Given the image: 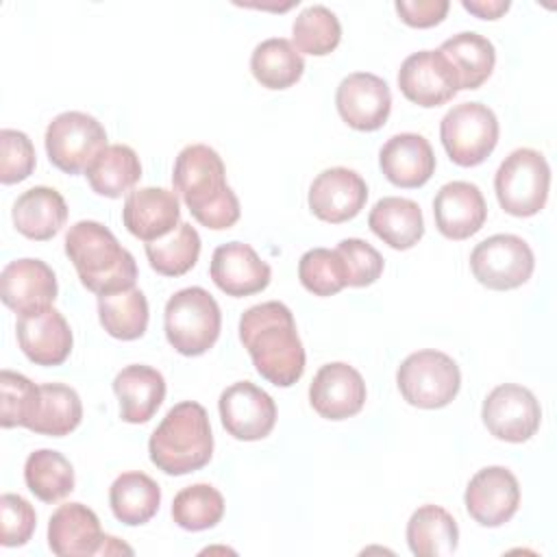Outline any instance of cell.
Listing matches in <instances>:
<instances>
[{
    "label": "cell",
    "mask_w": 557,
    "mask_h": 557,
    "mask_svg": "<svg viewBox=\"0 0 557 557\" xmlns=\"http://www.w3.org/2000/svg\"><path fill=\"white\" fill-rule=\"evenodd\" d=\"M239 339L255 370L276 387L294 385L305 372V348L287 305L268 300L239 318Z\"/></svg>",
    "instance_id": "cell-1"
},
{
    "label": "cell",
    "mask_w": 557,
    "mask_h": 557,
    "mask_svg": "<svg viewBox=\"0 0 557 557\" xmlns=\"http://www.w3.org/2000/svg\"><path fill=\"white\" fill-rule=\"evenodd\" d=\"M172 183L174 191L202 226L224 231L239 220V200L226 185L222 157L211 146H185L174 161Z\"/></svg>",
    "instance_id": "cell-2"
},
{
    "label": "cell",
    "mask_w": 557,
    "mask_h": 557,
    "mask_svg": "<svg viewBox=\"0 0 557 557\" xmlns=\"http://www.w3.org/2000/svg\"><path fill=\"white\" fill-rule=\"evenodd\" d=\"M65 255L81 283L98 296L135 287L137 263L133 255L96 220H81L70 226L65 235Z\"/></svg>",
    "instance_id": "cell-3"
},
{
    "label": "cell",
    "mask_w": 557,
    "mask_h": 557,
    "mask_svg": "<svg viewBox=\"0 0 557 557\" xmlns=\"http://www.w3.org/2000/svg\"><path fill=\"white\" fill-rule=\"evenodd\" d=\"M150 461L165 474L181 476L205 468L213 455L209 416L200 403L174 405L148 440Z\"/></svg>",
    "instance_id": "cell-4"
},
{
    "label": "cell",
    "mask_w": 557,
    "mask_h": 557,
    "mask_svg": "<svg viewBox=\"0 0 557 557\" xmlns=\"http://www.w3.org/2000/svg\"><path fill=\"white\" fill-rule=\"evenodd\" d=\"M163 326L176 352L198 357L218 342L222 313L215 298L205 287H185L165 302Z\"/></svg>",
    "instance_id": "cell-5"
},
{
    "label": "cell",
    "mask_w": 557,
    "mask_h": 557,
    "mask_svg": "<svg viewBox=\"0 0 557 557\" xmlns=\"http://www.w3.org/2000/svg\"><path fill=\"white\" fill-rule=\"evenodd\" d=\"M550 187V168L542 152L518 148L505 157L494 176L498 205L516 218H529L544 209Z\"/></svg>",
    "instance_id": "cell-6"
},
{
    "label": "cell",
    "mask_w": 557,
    "mask_h": 557,
    "mask_svg": "<svg viewBox=\"0 0 557 557\" xmlns=\"http://www.w3.org/2000/svg\"><path fill=\"white\" fill-rule=\"evenodd\" d=\"M403 398L420 409H442L457 396L461 372L453 357L440 350L411 352L396 372Z\"/></svg>",
    "instance_id": "cell-7"
},
{
    "label": "cell",
    "mask_w": 557,
    "mask_h": 557,
    "mask_svg": "<svg viewBox=\"0 0 557 557\" xmlns=\"http://www.w3.org/2000/svg\"><path fill=\"white\" fill-rule=\"evenodd\" d=\"M440 139L453 163L472 168L483 163L496 148L498 120L481 102H461L442 117Z\"/></svg>",
    "instance_id": "cell-8"
},
{
    "label": "cell",
    "mask_w": 557,
    "mask_h": 557,
    "mask_svg": "<svg viewBox=\"0 0 557 557\" xmlns=\"http://www.w3.org/2000/svg\"><path fill=\"white\" fill-rule=\"evenodd\" d=\"M44 141L54 168L65 174H78L107 148V131L89 113L63 111L48 124Z\"/></svg>",
    "instance_id": "cell-9"
},
{
    "label": "cell",
    "mask_w": 557,
    "mask_h": 557,
    "mask_svg": "<svg viewBox=\"0 0 557 557\" xmlns=\"http://www.w3.org/2000/svg\"><path fill=\"white\" fill-rule=\"evenodd\" d=\"M533 268L531 246L511 233H498L479 242L470 255V270L487 289H516L531 278Z\"/></svg>",
    "instance_id": "cell-10"
},
{
    "label": "cell",
    "mask_w": 557,
    "mask_h": 557,
    "mask_svg": "<svg viewBox=\"0 0 557 557\" xmlns=\"http://www.w3.org/2000/svg\"><path fill=\"white\" fill-rule=\"evenodd\" d=\"M481 418L496 440L520 444L537 433L542 409L531 389L516 383H503L485 396Z\"/></svg>",
    "instance_id": "cell-11"
},
{
    "label": "cell",
    "mask_w": 557,
    "mask_h": 557,
    "mask_svg": "<svg viewBox=\"0 0 557 557\" xmlns=\"http://www.w3.org/2000/svg\"><path fill=\"white\" fill-rule=\"evenodd\" d=\"M218 409L226 433L242 442L268 437L276 422V405L272 396L250 381L228 385L220 394Z\"/></svg>",
    "instance_id": "cell-12"
},
{
    "label": "cell",
    "mask_w": 557,
    "mask_h": 557,
    "mask_svg": "<svg viewBox=\"0 0 557 557\" xmlns=\"http://www.w3.org/2000/svg\"><path fill=\"white\" fill-rule=\"evenodd\" d=\"M463 503L470 518L481 527H500L518 511V479L505 466H487L468 481Z\"/></svg>",
    "instance_id": "cell-13"
},
{
    "label": "cell",
    "mask_w": 557,
    "mask_h": 557,
    "mask_svg": "<svg viewBox=\"0 0 557 557\" xmlns=\"http://www.w3.org/2000/svg\"><path fill=\"white\" fill-rule=\"evenodd\" d=\"M335 104L342 120L355 131H379L392 111L387 83L370 72H352L337 85Z\"/></svg>",
    "instance_id": "cell-14"
},
{
    "label": "cell",
    "mask_w": 557,
    "mask_h": 557,
    "mask_svg": "<svg viewBox=\"0 0 557 557\" xmlns=\"http://www.w3.org/2000/svg\"><path fill=\"white\" fill-rule=\"evenodd\" d=\"M307 200L318 220L342 224L363 209L368 200V185L355 170L329 168L313 178Z\"/></svg>",
    "instance_id": "cell-15"
},
{
    "label": "cell",
    "mask_w": 557,
    "mask_h": 557,
    "mask_svg": "<svg viewBox=\"0 0 557 557\" xmlns=\"http://www.w3.org/2000/svg\"><path fill=\"white\" fill-rule=\"evenodd\" d=\"M309 403L326 420H346L359 413L366 403L363 376L344 361L326 363L309 385Z\"/></svg>",
    "instance_id": "cell-16"
},
{
    "label": "cell",
    "mask_w": 557,
    "mask_h": 557,
    "mask_svg": "<svg viewBox=\"0 0 557 557\" xmlns=\"http://www.w3.org/2000/svg\"><path fill=\"white\" fill-rule=\"evenodd\" d=\"M398 87L403 96L418 107H440L459 91L450 65L437 50H420L409 54L398 70Z\"/></svg>",
    "instance_id": "cell-17"
},
{
    "label": "cell",
    "mask_w": 557,
    "mask_h": 557,
    "mask_svg": "<svg viewBox=\"0 0 557 557\" xmlns=\"http://www.w3.org/2000/svg\"><path fill=\"white\" fill-rule=\"evenodd\" d=\"M0 296L20 315L41 311L57 298V276L41 259H15L0 274Z\"/></svg>",
    "instance_id": "cell-18"
},
{
    "label": "cell",
    "mask_w": 557,
    "mask_h": 557,
    "mask_svg": "<svg viewBox=\"0 0 557 557\" xmlns=\"http://www.w3.org/2000/svg\"><path fill=\"white\" fill-rule=\"evenodd\" d=\"M211 278L226 296H252L263 292L272 278L270 265L255 252L250 244L228 242L213 250Z\"/></svg>",
    "instance_id": "cell-19"
},
{
    "label": "cell",
    "mask_w": 557,
    "mask_h": 557,
    "mask_svg": "<svg viewBox=\"0 0 557 557\" xmlns=\"http://www.w3.org/2000/svg\"><path fill=\"white\" fill-rule=\"evenodd\" d=\"M17 344L37 366H61L72 352V331L54 307L17 318Z\"/></svg>",
    "instance_id": "cell-20"
},
{
    "label": "cell",
    "mask_w": 557,
    "mask_h": 557,
    "mask_svg": "<svg viewBox=\"0 0 557 557\" xmlns=\"http://www.w3.org/2000/svg\"><path fill=\"white\" fill-rule=\"evenodd\" d=\"M433 218L444 237L459 242L481 231L487 218V205L474 183L450 181L435 194Z\"/></svg>",
    "instance_id": "cell-21"
},
{
    "label": "cell",
    "mask_w": 557,
    "mask_h": 557,
    "mask_svg": "<svg viewBox=\"0 0 557 557\" xmlns=\"http://www.w3.org/2000/svg\"><path fill=\"white\" fill-rule=\"evenodd\" d=\"M178 220L181 205L176 191L165 187H141L124 200L122 222L133 237L146 244L172 233L181 224Z\"/></svg>",
    "instance_id": "cell-22"
},
{
    "label": "cell",
    "mask_w": 557,
    "mask_h": 557,
    "mask_svg": "<svg viewBox=\"0 0 557 557\" xmlns=\"http://www.w3.org/2000/svg\"><path fill=\"white\" fill-rule=\"evenodd\" d=\"M104 535L98 516L83 503L57 507L48 522V546L59 557L100 555Z\"/></svg>",
    "instance_id": "cell-23"
},
{
    "label": "cell",
    "mask_w": 557,
    "mask_h": 557,
    "mask_svg": "<svg viewBox=\"0 0 557 557\" xmlns=\"http://www.w3.org/2000/svg\"><path fill=\"white\" fill-rule=\"evenodd\" d=\"M379 165L392 185L413 189L422 187L433 176L435 154L422 135L400 133L383 144Z\"/></svg>",
    "instance_id": "cell-24"
},
{
    "label": "cell",
    "mask_w": 557,
    "mask_h": 557,
    "mask_svg": "<svg viewBox=\"0 0 557 557\" xmlns=\"http://www.w3.org/2000/svg\"><path fill=\"white\" fill-rule=\"evenodd\" d=\"M120 400V418L128 424L148 422L165 398V379L159 370L141 363L122 368L113 379Z\"/></svg>",
    "instance_id": "cell-25"
},
{
    "label": "cell",
    "mask_w": 557,
    "mask_h": 557,
    "mask_svg": "<svg viewBox=\"0 0 557 557\" xmlns=\"http://www.w3.org/2000/svg\"><path fill=\"white\" fill-rule=\"evenodd\" d=\"M11 218L17 233L35 242H46L63 228L67 220V205L57 189L37 185L17 196Z\"/></svg>",
    "instance_id": "cell-26"
},
{
    "label": "cell",
    "mask_w": 557,
    "mask_h": 557,
    "mask_svg": "<svg viewBox=\"0 0 557 557\" xmlns=\"http://www.w3.org/2000/svg\"><path fill=\"white\" fill-rule=\"evenodd\" d=\"M437 52L450 65L459 89L481 87L490 78L496 63L494 44L474 30L453 35L437 48Z\"/></svg>",
    "instance_id": "cell-27"
},
{
    "label": "cell",
    "mask_w": 557,
    "mask_h": 557,
    "mask_svg": "<svg viewBox=\"0 0 557 557\" xmlns=\"http://www.w3.org/2000/svg\"><path fill=\"white\" fill-rule=\"evenodd\" d=\"M368 226L394 250H409L424 235V218L418 202L400 196L381 198L370 209Z\"/></svg>",
    "instance_id": "cell-28"
},
{
    "label": "cell",
    "mask_w": 557,
    "mask_h": 557,
    "mask_svg": "<svg viewBox=\"0 0 557 557\" xmlns=\"http://www.w3.org/2000/svg\"><path fill=\"white\" fill-rule=\"evenodd\" d=\"M407 542L418 557H446L457 550L459 529L444 507L422 505L407 522Z\"/></svg>",
    "instance_id": "cell-29"
},
{
    "label": "cell",
    "mask_w": 557,
    "mask_h": 557,
    "mask_svg": "<svg viewBox=\"0 0 557 557\" xmlns=\"http://www.w3.org/2000/svg\"><path fill=\"white\" fill-rule=\"evenodd\" d=\"M113 516L128 524H146L161 505V487L144 472H122L109 487Z\"/></svg>",
    "instance_id": "cell-30"
},
{
    "label": "cell",
    "mask_w": 557,
    "mask_h": 557,
    "mask_svg": "<svg viewBox=\"0 0 557 557\" xmlns=\"http://www.w3.org/2000/svg\"><path fill=\"white\" fill-rule=\"evenodd\" d=\"M91 189L98 196L120 198L141 178V163L131 146H107L85 170Z\"/></svg>",
    "instance_id": "cell-31"
},
{
    "label": "cell",
    "mask_w": 557,
    "mask_h": 557,
    "mask_svg": "<svg viewBox=\"0 0 557 557\" xmlns=\"http://www.w3.org/2000/svg\"><path fill=\"white\" fill-rule=\"evenodd\" d=\"M252 76L268 89H287L300 81L305 59L289 39L270 37L255 46L250 57Z\"/></svg>",
    "instance_id": "cell-32"
},
{
    "label": "cell",
    "mask_w": 557,
    "mask_h": 557,
    "mask_svg": "<svg viewBox=\"0 0 557 557\" xmlns=\"http://www.w3.org/2000/svg\"><path fill=\"white\" fill-rule=\"evenodd\" d=\"M98 315L111 337L131 342L148 329V300L137 287L102 294L98 296Z\"/></svg>",
    "instance_id": "cell-33"
},
{
    "label": "cell",
    "mask_w": 557,
    "mask_h": 557,
    "mask_svg": "<svg viewBox=\"0 0 557 557\" xmlns=\"http://www.w3.org/2000/svg\"><path fill=\"white\" fill-rule=\"evenodd\" d=\"M39 407L28 431L50 437L70 435L83 418V403L70 385L63 383H44L39 385Z\"/></svg>",
    "instance_id": "cell-34"
},
{
    "label": "cell",
    "mask_w": 557,
    "mask_h": 557,
    "mask_svg": "<svg viewBox=\"0 0 557 557\" xmlns=\"http://www.w3.org/2000/svg\"><path fill=\"white\" fill-rule=\"evenodd\" d=\"M24 481L39 500L57 503L74 490V468L59 450L39 448L26 457Z\"/></svg>",
    "instance_id": "cell-35"
},
{
    "label": "cell",
    "mask_w": 557,
    "mask_h": 557,
    "mask_svg": "<svg viewBox=\"0 0 557 557\" xmlns=\"http://www.w3.org/2000/svg\"><path fill=\"white\" fill-rule=\"evenodd\" d=\"M146 257L157 274L181 276L189 272L200 257V235L191 224L181 222L165 237L148 242Z\"/></svg>",
    "instance_id": "cell-36"
},
{
    "label": "cell",
    "mask_w": 557,
    "mask_h": 557,
    "mask_svg": "<svg viewBox=\"0 0 557 557\" xmlns=\"http://www.w3.org/2000/svg\"><path fill=\"white\" fill-rule=\"evenodd\" d=\"M292 39L296 50L313 57H324L337 48L342 39V24L337 15L324 4H311L296 15L292 26Z\"/></svg>",
    "instance_id": "cell-37"
},
{
    "label": "cell",
    "mask_w": 557,
    "mask_h": 557,
    "mask_svg": "<svg viewBox=\"0 0 557 557\" xmlns=\"http://www.w3.org/2000/svg\"><path fill=\"white\" fill-rule=\"evenodd\" d=\"M224 516V498L209 483L183 487L172 500V518L185 531H205L215 527Z\"/></svg>",
    "instance_id": "cell-38"
},
{
    "label": "cell",
    "mask_w": 557,
    "mask_h": 557,
    "mask_svg": "<svg viewBox=\"0 0 557 557\" xmlns=\"http://www.w3.org/2000/svg\"><path fill=\"white\" fill-rule=\"evenodd\" d=\"M0 394H2V409H0V424L4 429L11 426H30L37 407H39V385H35L28 376L2 370L0 372Z\"/></svg>",
    "instance_id": "cell-39"
},
{
    "label": "cell",
    "mask_w": 557,
    "mask_h": 557,
    "mask_svg": "<svg viewBox=\"0 0 557 557\" xmlns=\"http://www.w3.org/2000/svg\"><path fill=\"white\" fill-rule=\"evenodd\" d=\"M302 287L315 296H333L346 287V268L337 250L311 248L298 261Z\"/></svg>",
    "instance_id": "cell-40"
},
{
    "label": "cell",
    "mask_w": 557,
    "mask_h": 557,
    "mask_svg": "<svg viewBox=\"0 0 557 557\" xmlns=\"http://www.w3.org/2000/svg\"><path fill=\"white\" fill-rule=\"evenodd\" d=\"M37 154L26 133L2 128L0 131V181L4 185L28 178L35 170Z\"/></svg>",
    "instance_id": "cell-41"
},
{
    "label": "cell",
    "mask_w": 557,
    "mask_h": 557,
    "mask_svg": "<svg viewBox=\"0 0 557 557\" xmlns=\"http://www.w3.org/2000/svg\"><path fill=\"white\" fill-rule=\"evenodd\" d=\"M335 250L339 252L346 268V285L366 287L372 285L383 274V257L368 242L348 237L342 239Z\"/></svg>",
    "instance_id": "cell-42"
},
{
    "label": "cell",
    "mask_w": 557,
    "mask_h": 557,
    "mask_svg": "<svg viewBox=\"0 0 557 557\" xmlns=\"http://www.w3.org/2000/svg\"><path fill=\"white\" fill-rule=\"evenodd\" d=\"M37 524V513L33 505L17 496V494H2L0 496V544L11 546H24Z\"/></svg>",
    "instance_id": "cell-43"
},
{
    "label": "cell",
    "mask_w": 557,
    "mask_h": 557,
    "mask_svg": "<svg viewBox=\"0 0 557 557\" xmlns=\"http://www.w3.org/2000/svg\"><path fill=\"white\" fill-rule=\"evenodd\" d=\"M448 0H398L396 13L407 26L431 28L448 13Z\"/></svg>",
    "instance_id": "cell-44"
},
{
    "label": "cell",
    "mask_w": 557,
    "mask_h": 557,
    "mask_svg": "<svg viewBox=\"0 0 557 557\" xmlns=\"http://www.w3.org/2000/svg\"><path fill=\"white\" fill-rule=\"evenodd\" d=\"M461 7L481 20H498L509 11V0H463Z\"/></svg>",
    "instance_id": "cell-45"
}]
</instances>
